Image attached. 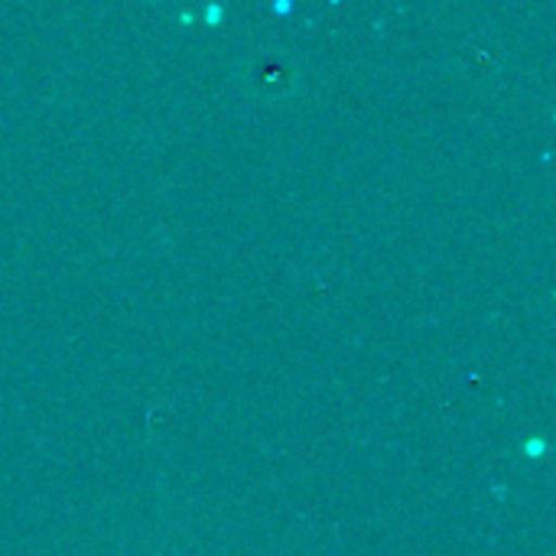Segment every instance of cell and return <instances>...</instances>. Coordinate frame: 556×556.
Here are the masks:
<instances>
[{
	"label": "cell",
	"instance_id": "2",
	"mask_svg": "<svg viewBox=\"0 0 556 556\" xmlns=\"http://www.w3.org/2000/svg\"><path fill=\"white\" fill-rule=\"evenodd\" d=\"M544 453V440H531L528 443V456H541Z\"/></svg>",
	"mask_w": 556,
	"mask_h": 556
},
{
	"label": "cell",
	"instance_id": "1",
	"mask_svg": "<svg viewBox=\"0 0 556 556\" xmlns=\"http://www.w3.org/2000/svg\"><path fill=\"white\" fill-rule=\"evenodd\" d=\"M222 16H225V10H222V7H208V10H205V20H208V23H218Z\"/></svg>",
	"mask_w": 556,
	"mask_h": 556
}]
</instances>
